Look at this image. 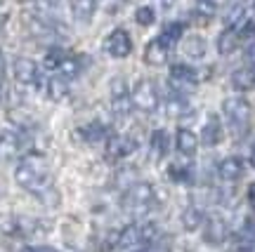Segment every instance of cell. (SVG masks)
Listing matches in <instances>:
<instances>
[{"label": "cell", "mask_w": 255, "mask_h": 252, "mask_svg": "<svg viewBox=\"0 0 255 252\" xmlns=\"http://www.w3.org/2000/svg\"><path fill=\"white\" fill-rule=\"evenodd\" d=\"M14 179L21 189H26L28 193H33L36 198H40L47 205L59 203V193H57L55 184H52V172L50 165L43 156H26L21 158V163L14 170Z\"/></svg>", "instance_id": "obj_1"}, {"label": "cell", "mask_w": 255, "mask_h": 252, "mask_svg": "<svg viewBox=\"0 0 255 252\" xmlns=\"http://www.w3.org/2000/svg\"><path fill=\"white\" fill-rule=\"evenodd\" d=\"M222 111H225V116L229 120L232 132L234 135H244L248 130V125H251V116H253L251 104L244 97H229V99L222 101Z\"/></svg>", "instance_id": "obj_2"}, {"label": "cell", "mask_w": 255, "mask_h": 252, "mask_svg": "<svg viewBox=\"0 0 255 252\" xmlns=\"http://www.w3.org/2000/svg\"><path fill=\"white\" fill-rule=\"evenodd\" d=\"M151 203H154V186L146 184V181L132 184L126 191V196H123V207L130 215H144L146 210L151 207Z\"/></svg>", "instance_id": "obj_3"}, {"label": "cell", "mask_w": 255, "mask_h": 252, "mask_svg": "<svg viewBox=\"0 0 255 252\" xmlns=\"http://www.w3.org/2000/svg\"><path fill=\"white\" fill-rule=\"evenodd\" d=\"M130 99H132V106L139 108V111H144V113L156 111V108H158V101H161L158 99V90H156L154 81H146V78H142V81L132 87Z\"/></svg>", "instance_id": "obj_4"}, {"label": "cell", "mask_w": 255, "mask_h": 252, "mask_svg": "<svg viewBox=\"0 0 255 252\" xmlns=\"http://www.w3.org/2000/svg\"><path fill=\"white\" fill-rule=\"evenodd\" d=\"M196 83H199V76L191 66H187V64H173L170 66V85H173V90L177 94L184 97L187 92L196 87Z\"/></svg>", "instance_id": "obj_5"}, {"label": "cell", "mask_w": 255, "mask_h": 252, "mask_svg": "<svg viewBox=\"0 0 255 252\" xmlns=\"http://www.w3.org/2000/svg\"><path fill=\"white\" fill-rule=\"evenodd\" d=\"M26 135L24 132H17V130H5L0 132V158L2 161H9V158H17L19 153L26 151Z\"/></svg>", "instance_id": "obj_6"}, {"label": "cell", "mask_w": 255, "mask_h": 252, "mask_svg": "<svg viewBox=\"0 0 255 252\" xmlns=\"http://www.w3.org/2000/svg\"><path fill=\"white\" fill-rule=\"evenodd\" d=\"M104 50L114 59H126L128 54L132 52V40L128 36V31H123V28L111 31L109 36H107V40H104Z\"/></svg>", "instance_id": "obj_7"}, {"label": "cell", "mask_w": 255, "mask_h": 252, "mask_svg": "<svg viewBox=\"0 0 255 252\" xmlns=\"http://www.w3.org/2000/svg\"><path fill=\"white\" fill-rule=\"evenodd\" d=\"M111 111L119 118H126L132 111V99H130V92H128L123 78H116L111 83Z\"/></svg>", "instance_id": "obj_8"}, {"label": "cell", "mask_w": 255, "mask_h": 252, "mask_svg": "<svg viewBox=\"0 0 255 252\" xmlns=\"http://www.w3.org/2000/svg\"><path fill=\"white\" fill-rule=\"evenodd\" d=\"M14 81H17L19 87H36L40 83L36 62H31L26 57H17L14 59Z\"/></svg>", "instance_id": "obj_9"}, {"label": "cell", "mask_w": 255, "mask_h": 252, "mask_svg": "<svg viewBox=\"0 0 255 252\" xmlns=\"http://www.w3.org/2000/svg\"><path fill=\"white\" fill-rule=\"evenodd\" d=\"M135 149H137V142L132 137L114 135V137H109V142H107V158H109V161H121V158L130 156Z\"/></svg>", "instance_id": "obj_10"}, {"label": "cell", "mask_w": 255, "mask_h": 252, "mask_svg": "<svg viewBox=\"0 0 255 252\" xmlns=\"http://www.w3.org/2000/svg\"><path fill=\"white\" fill-rule=\"evenodd\" d=\"M227 238H229V226L225 224V219L213 217V219L206 222V226H203V241L208 245H222Z\"/></svg>", "instance_id": "obj_11"}, {"label": "cell", "mask_w": 255, "mask_h": 252, "mask_svg": "<svg viewBox=\"0 0 255 252\" xmlns=\"http://www.w3.org/2000/svg\"><path fill=\"white\" fill-rule=\"evenodd\" d=\"M168 52H170V45L163 43L161 38H154L149 45L144 47V62L149 66H163L168 62Z\"/></svg>", "instance_id": "obj_12"}, {"label": "cell", "mask_w": 255, "mask_h": 252, "mask_svg": "<svg viewBox=\"0 0 255 252\" xmlns=\"http://www.w3.org/2000/svg\"><path fill=\"white\" fill-rule=\"evenodd\" d=\"M201 142L206 146H218L220 142H222V123H220L218 116H208V120L203 123Z\"/></svg>", "instance_id": "obj_13"}, {"label": "cell", "mask_w": 255, "mask_h": 252, "mask_svg": "<svg viewBox=\"0 0 255 252\" xmlns=\"http://www.w3.org/2000/svg\"><path fill=\"white\" fill-rule=\"evenodd\" d=\"M218 172L225 181H237L244 177V161L237 158V156H229V158H225V161L220 163Z\"/></svg>", "instance_id": "obj_14"}, {"label": "cell", "mask_w": 255, "mask_h": 252, "mask_svg": "<svg viewBox=\"0 0 255 252\" xmlns=\"http://www.w3.org/2000/svg\"><path fill=\"white\" fill-rule=\"evenodd\" d=\"M97 2H100V0H71L73 19L81 21V24H88V21L95 17V12H97Z\"/></svg>", "instance_id": "obj_15"}, {"label": "cell", "mask_w": 255, "mask_h": 252, "mask_svg": "<svg viewBox=\"0 0 255 252\" xmlns=\"http://www.w3.org/2000/svg\"><path fill=\"white\" fill-rule=\"evenodd\" d=\"M175 146H177V151L182 153V156H194L196 149H199V139H196V135L191 130L180 127L177 135H175Z\"/></svg>", "instance_id": "obj_16"}, {"label": "cell", "mask_w": 255, "mask_h": 252, "mask_svg": "<svg viewBox=\"0 0 255 252\" xmlns=\"http://www.w3.org/2000/svg\"><path fill=\"white\" fill-rule=\"evenodd\" d=\"M139 243H144L142 238V226L139 224H128L123 231H119V248L123 250H132Z\"/></svg>", "instance_id": "obj_17"}, {"label": "cell", "mask_w": 255, "mask_h": 252, "mask_svg": "<svg viewBox=\"0 0 255 252\" xmlns=\"http://www.w3.org/2000/svg\"><path fill=\"white\" fill-rule=\"evenodd\" d=\"M232 87L237 92H248L255 87V69H239L232 73Z\"/></svg>", "instance_id": "obj_18"}, {"label": "cell", "mask_w": 255, "mask_h": 252, "mask_svg": "<svg viewBox=\"0 0 255 252\" xmlns=\"http://www.w3.org/2000/svg\"><path fill=\"white\" fill-rule=\"evenodd\" d=\"M149 146H151V156L156 161H161L168 149H170V139H168V132L165 130H154L151 132V139H149Z\"/></svg>", "instance_id": "obj_19"}, {"label": "cell", "mask_w": 255, "mask_h": 252, "mask_svg": "<svg viewBox=\"0 0 255 252\" xmlns=\"http://www.w3.org/2000/svg\"><path fill=\"white\" fill-rule=\"evenodd\" d=\"M239 47V31L237 28H225L222 33L218 36V52L222 57L232 54Z\"/></svg>", "instance_id": "obj_20"}, {"label": "cell", "mask_w": 255, "mask_h": 252, "mask_svg": "<svg viewBox=\"0 0 255 252\" xmlns=\"http://www.w3.org/2000/svg\"><path fill=\"white\" fill-rule=\"evenodd\" d=\"M237 245L241 252H251L255 245V222L253 219H246L244 226H241V231L237 236Z\"/></svg>", "instance_id": "obj_21"}, {"label": "cell", "mask_w": 255, "mask_h": 252, "mask_svg": "<svg viewBox=\"0 0 255 252\" xmlns=\"http://www.w3.org/2000/svg\"><path fill=\"white\" fill-rule=\"evenodd\" d=\"M47 97L52 101H64L69 97V81L62 76H55L52 81L47 83Z\"/></svg>", "instance_id": "obj_22"}, {"label": "cell", "mask_w": 255, "mask_h": 252, "mask_svg": "<svg viewBox=\"0 0 255 252\" xmlns=\"http://www.w3.org/2000/svg\"><path fill=\"white\" fill-rule=\"evenodd\" d=\"M78 135H81L85 142L95 144V142H102V139L107 137V127L102 125L100 120H92V123H88V125H83L81 130H78Z\"/></svg>", "instance_id": "obj_23"}, {"label": "cell", "mask_w": 255, "mask_h": 252, "mask_svg": "<svg viewBox=\"0 0 255 252\" xmlns=\"http://www.w3.org/2000/svg\"><path fill=\"white\" fill-rule=\"evenodd\" d=\"M203 222H206V217H203V210H199V207H187L182 212V226L187 231H196L199 226H203Z\"/></svg>", "instance_id": "obj_24"}, {"label": "cell", "mask_w": 255, "mask_h": 252, "mask_svg": "<svg viewBox=\"0 0 255 252\" xmlns=\"http://www.w3.org/2000/svg\"><path fill=\"white\" fill-rule=\"evenodd\" d=\"M83 64H81V57H76V54H69L66 59L62 62V66L57 69L59 71V76L62 78H66V81H71V78H76L78 73H81Z\"/></svg>", "instance_id": "obj_25"}, {"label": "cell", "mask_w": 255, "mask_h": 252, "mask_svg": "<svg viewBox=\"0 0 255 252\" xmlns=\"http://www.w3.org/2000/svg\"><path fill=\"white\" fill-rule=\"evenodd\" d=\"M184 54L189 59H201L206 54V40L201 36H189L184 38Z\"/></svg>", "instance_id": "obj_26"}, {"label": "cell", "mask_w": 255, "mask_h": 252, "mask_svg": "<svg viewBox=\"0 0 255 252\" xmlns=\"http://www.w3.org/2000/svg\"><path fill=\"white\" fill-rule=\"evenodd\" d=\"M182 33H184V24H182V21H170V24L163 28V33H161L158 38H161L163 43H168V45H175V43L182 38Z\"/></svg>", "instance_id": "obj_27"}, {"label": "cell", "mask_w": 255, "mask_h": 252, "mask_svg": "<svg viewBox=\"0 0 255 252\" xmlns=\"http://www.w3.org/2000/svg\"><path fill=\"white\" fill-rule=\"evenodd\" d=\"M66 57H69V54L64 52L62 47H52V50H47L45 59H43V66H45V69H50V71H57Z\"/></svg>", "instance_id": "obj_28"}, {"label": "cell", "mask_w": 255, "mask_h": 252, "mask_svg": "<svg viewBox=\"0 0 255 252\" xmlns=\"http://www.w3.org/2000/svg\"><path fill=\"white\" fill-rule=\"evenodd\" d=\"M194 14L201 17L203 21L210 19L213 14H215V2H213V0H196V5H194Z\"/></svg>", "instance_id": "obj_29"}, {"label": "cell", "mask_w": 255, "mask_h": 252, "mask_svg": "<svg viewBox=\"0 0 255 252\" xmlns=\"http://www.w3.org/2000/svg\"><path fill=\"white\" fill-rule=\"evenodd\" d=\"M168 177L173 181H189L191 177V170L187 165H180V163H173L170 168H168Z\"/></svg>", "instance_id": "obj_30"}, {"label": "cell", "mask_w": 255, "mask_h": 252, "mask_svg": "<svg viewBox=\"0 0 255 252\" xmlns=\"http://www.w3.org/2000/svg\"><path fill=\"white\" fill-rule=\"evenodd\" d=\"M154 19H156V14H154V9L149 7V5H142V7H137L135 21L139 24V26H151V24H154Z\"/></svg>", "instance_id": "obj_31"}, {"label": "cell", "mask_w": 255, "mask_h": 252, "mask_svg": "<svg viewBox=\"0 0 255 252\" xmlns=\"http://www.w3.org/2000/svg\"><path fill=\"white\" fill-rule=\"evenodd\" d=\"M184 111H187V104H184L182 94H177V92H175L173 97L168 99V116H182Z\"/></svg>", "instance_id": "obj_32"}, {"label": "cell", "mask_w": 255, "mask_h": 252, "mask_svg": "<svg viewBox=\"0 0 255 252\" xmlns=\"http://www.w3.org/2000/svg\"><path fill=\"white\" fill-rule=\"evenodd\" d=\"M241 40H244V43L255 40V26H253V24H246V26L239 31V43H241Z\"/></svg>", "instance_id": "obj_33"}, {"label": "cell", "mask_w": 255, "mask_h": 252, "mask_svg": "<svg viewBox=\"0 0 255 252\" xmlns=\"http://www.w3.org/2000/svg\"><path fill=\"white\" fill-rule=\"evenodd\" d=\"M21 252H52V250L43 248V245H26V248H21Z\"/></svg>", "instance_id": "obj_34"}, {"label": "cell", "mask_w": 255, "mask_h": 252, "mask_svg": "<svg viewBox=\"0 0 255 252\" xmlns=\"http://www.w3.org/2000/svg\"><path fill=\"white\" fill-rule=\"evenodd\" d=\"M2 78H5V57H2V50H0V85H2Z\"/></svg>", "instance_id": "obj_35"}, {"label": "cell", "mask_w": 255, "mask_h": 252, "mask_svg": "<svg viewBox=\"0 0 255 252\" xmlns=\"http://www.w3.org/2000/svg\"><path fill=\"white\" fill-rule=\"evenodd\" d=\"M248 200H251V205L255 207V184H251V186H248Z\"/></svg>", "instance_id": "obj_36"}, {"label": "cell", "mask_w": 255, "mask_h": 252, "mask_svg": "<svg viewBox=\"0 0 255 252\" xmlns=\"http://www.w3.org/2000/svg\"><path fill=\"white\" fill-rule=\"evenodd\" d=\"M175 2H177V0H161V7H163V9H170Z\"/></svg>", "instance_id": "obj_37"}, {"label": "cell", "mask_w": 255, "mask_h": 252, "mask_svg": "<svg viewBox=\"0 0 255 252\" xmlns=\"http://www.w3.org/2000/svg\"><path fill=\"white\" fill-rule=\"evenodd\" d=\"M251 165L255 168V144H253V149H251Z\"/></svg>", "instance_id": "obj_38"}, {"label": "cell", "mask_w": 255, "mask_h": 252, "mask_svg": "<svg viewBox=\"0 0 255 252\" xmlns=\"http://www.w3.org/2000/svg\"><path fill=\"white\" fill-rule=\"evenodd\" d=\"M251 64H253V69H255V52L251 54Z\"/></svg>", "instance_id": "obj_39"}, {"label": "cell", "mask_w": 255, "mask_h": 252, "mask_svg": "<svg viewBox=\"0 0 255 252\" xmlns=\"http://www.w3.org/2000/svg\"><path fill=\"white\" fill-rule=\"evenodd\" d=\"M253 12H255V5H253Z\"/></svg>", "instance_id": "obj_40"}, {"label": "cell", "mask_w": 255, "mask_h": 252, "mask_svg": "<svg viewBox=\"0 0 255 252\" xmlns=\"http://www.w3.org/2000/svg\"><path fill=\"white\" fill-rule=\"evenodd\" d=\"M0 2H5V0H0Z\"/></svg>", "instance_id": "obj_41"}, {"label": "cell", "mask_w": 255, "mask_h": 252, "mask_svg": "<svg viewBox=\"0 0 255 252\" xmlns=\"http://www.w3.org/2000/svg\"><path fill=\"white\" fill-rule=\"evenodd\" d=\"M213 2H215V0H213Z\"/></svg>", "instance_id": "obj_42"}, {"label": "cell", "mask_w": 255, "mask_h": 252, "mask_svg": "<svg viewBox=\"0 0 255 252\" xmlns=\"http://www.w3.org/2000/svg\"><path fill=\"white\" fill-rule=\"evenodd\" d=\"M0 87H2V85H0Z\"/></svg>", "instance_id": "obj_43"}]
</instances>
